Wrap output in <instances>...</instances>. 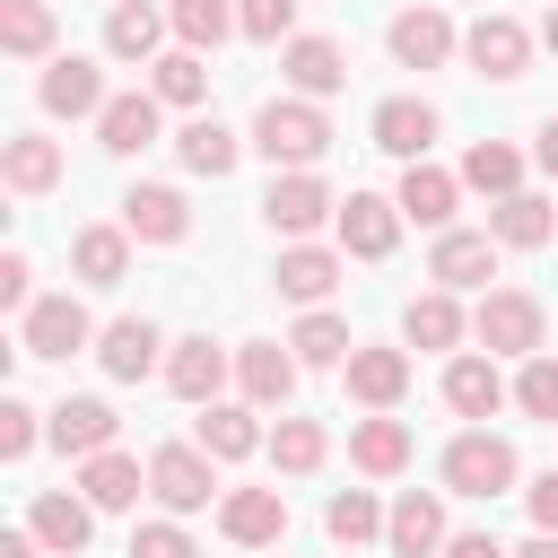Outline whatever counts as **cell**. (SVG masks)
Wrapping results in <instances>:
<instances>
[{"instance_id":"1","label":"cell","mask_w":558,"mask_h":558,"mask_svg":"<svg viewBox=\"0 0 558 558\" xmlns=\"http://www.w3.org/2000/svg\"><path fill=\"white\" fill-rule=\"evenodd\" d=\"M253 148H262L270 166H288V174H314V157L331 148V122H323L314 96H270V105L253 113Z\"/></svg>"},{"instance_id":"2","label":"cell","mask_w":558,"mask_h":558,"mask_svg":"<svg viewBox=\"0 0 558 558\" xmlns=\"http://www.w3.org/2000/svg\"><path fill=\"white\" fill-rule=\"evenodd\" d=\"M471 340H480L488 357H541L549 314H541V296H532V288H488V296L471 305Z\"/></svg>"},{"instance_id":"3","label":"cell","mask_w":558,"mask_h":558,"mask_svg":"<svg viewBox=\"0 0 558 558\" xmlns=\"http://www.w3.org/2000/svg\"><path fill=\"white\" fill-rule=\"evenodd\" d=\"M514 480H523V462H514V445H506V436L462 427V436L445 445V488H453V497H506Z\"/></svg>"},{"instance_id":"4","label":"cell","mask_w":558,"mask_h":558,"mask_svg":"<svg viewBox=\"0 0 558 558\" xmlns=\"http://www.w3.org/2000/svg\"><path fill=\"white\" fill-rule=\"evenodd\" d=\"M96 340V323H87V305L61 288V296H35L26 314H17V357H78Z\"/></svg>"},{"instance_id":"5","label":"cell","mask_w":558,"mask_h":558,"mask_svg":"<svg viewBox=\"0 0 558 558\" xmlns=\"http://www.w3.org/2000/svg\"><path fill=\"white\" fill-rule=\"evenodd\" d=\"M148 497H157L166 514H201V506L218 497V462H209L201 445H157V453H148Z\"/></svg>"},{"instance_id":"6","label":"cell","mask_w":558,"mask_h":558,"mask_svg":"<svg viewBox=\"0 0 558 558\" xmlns=\"http://www.w3.org/2000/svg\"><path fill=\"white\" fill-rule=\"evenodd\" d=\"M384 44H392V61H401V70H445V61L462 52V35H453V17H445L436 0H418V9H392Z\"/></svg>"},{"instance_id":"7","label":"cell","mask_w":558,"mask_h":558,"mask_svg":"<svg viewBox=\"0 0 558 558\" xmlns=\"http://www.w3.org/2000/svg\"><path fill=\"white\" fill-rule=\"evenodd\" d=\"M262 218H270V235L305 244L323 218H340V201H331V183H323V174H270V192H262Z\"/></svg>"},{"instance_id":"8","label":"cell","mask_w":558,"mask_h":558,"mask_svg":"<svg viewBox=\"0 0 558 558\" xmlns=\"http://www.w3.org/2000/svg\"><path fill=\"white\" fill-rule=\"evenodd\" d=\"M462 61H471L480 78H497V87H506V78H523V70H532V26H514L506 9H480V26L462 35Z\"/></svg>"},{"instance_id":"9","label":"cell","mask_w":558,"mask_h":558,"mask_svg":"<svg viewBox=\"0 0 558 558\" xmlns=\"http://www.w3.org/2000/svg\"><path fill=\"white\" fill-rule=\"evenodd\" d=\"M44 436L61 445V453H113V436H122V418H113V401H96V392H70V401H52L44 410Z\"/></svg>"},{"instance_id":"10","label":"cell","mask_w":558,"mask_h":558,"mask_svg":"<svg viewBox=\"0 0 558 558\" xmlns=\"http://www.w3.org/2000/svg\"><path fill=\"white\" fill-rule=\"evenodd\" d=\"M279 70H288V87L296 96H340L349 87V44L340 35H296V44H279Z\"/></svg>"},{"instance_id":"11","label":"cell","mask_w":558,"mask_h":558,"mask_svg":"<svg viewBox=\"0 0 558 558\" xmlns=\"http://www.w3.org/2000/svg\"><path fill=\"white\" fill-rule=\"evenodd\" d=\"M35 105L78 122V113H105L113 96H105V78H96V61H87V52H52V61H44V78H35Z\"/></svg>"},{"instance_id":"12","label":"cell","mask_w":558,"mask_h":558,"mask_svg":"<svg viewBox=\"0 0 558 558\" xmlns=\"http://www.w3.org/2000/svg\"><path fill=\"white\" fill-rule=\"evenodd\" d=\"M227 366H235V357H227L209 331H192V340H174V349H166V392H174V401H192V410H209V401H218V384H227Z\"/></svg>"},{"instance_id":"13","label":"cell","mask_w":558,"mask_h":558,"mask_svg":"<svg viewBox=\"0 0 558 558\" xmlns=\"http://www.w3.org/2000/svg\"><path fill=\"white\" fill-rule=\"evenodd\" d=\"M218 532L235 549H270V541H288V497L279 488H227L218 497Z\"/></svg>"},{"instance_id":"14","label":"cell","mask_w":558,"mask_h":558,"mask_svg":"<svg viewBox=\"0 0 558 558\" xmlns=\"http://www.w3.org/2000/svg\"><path fill=\"white\" fill-rule=\"evenodd\" d=\"M384 541H392V558H436L453 532H445V497L436 488H401L392 497V514H384Z\"/></svg>"},{"instance_id":"15","label":"cell","mask_w":558,"mask_h":558,"mask_svg":"<svg viewBox=\"0 0 558 558\" xmlns=\"http://www.w3.org/2000/svg\"><path fill=\"white\" fill-rule=\"evenodd\" d=\"M122 227H131V244H183L192 235V209H183L174 183H131L122 192Z\"/></svg>"},{"instance_id":"16","label":"cell","mask_w":558,"mask_h":558,"mask_svg":"<svg viewBox=\"0 0 558 558\" xmlns=\"http://www.w3.org/2000/svg\"><path fill=\"white\" fill-rule=\"evenodd\" d=\"M392 244H401V201H384V192H349V201H340V253L384 262Z\"/></svg>"},{"instance_id":"17","label":"cell","mask_w":558,"mask_h":558,"mask_svg":"<svg viewBox=\"0 0 558 558\" xmlns=\"http://www.w3.org/2000/svg\"><path fill=\"white\" fill-rule=\"evenodd\" d=\"M26 532H35L52 558H78V549L96 541V506H87V497H70V488H44V497L26 506Z\"/></svg>"},{"instance_id":"18","label":"cell","mask_w":558,"mask_h":558,"mask_svg":"<svg viewBox=\"0 0 558 558\" xmlns=\"http://www.w3.org/2000/svg\"><path fill=\"white\" fill-rule=\"evenodd\" d=\"M375 148L401 157V166H427V148H436V105H418V96H384V105H375Z\"/></svg>"},{"instance_id":"19","label":"cell","mask_w":558,"mask_h":558,"mask_svg":"<svg viewBox=\"0 0 558 558\" xmlns=\"http://www.w3.org/2000/svg\"><path fill=\"white\" fill-rule=\"evenodd\" d=\"M427 279H436V288H488V279H497V235L445 227L436 253H427Z\"/></svg>"},{"instance_id":"20","label":"cell","mask_w":558,"mask_h":558,"mask_svg":"<svg viewBox=\"0 0 558 558\" xmlns=\"http://www.w3.org/2000/svg\"><path fill=\"white\" fill-rule=\"evenodd\" d=\"M235 384H244L253 410H288V392H296V349H279V340H244V349H235Z\"/></svg>"},{"instance_id":"21","label":"cell","mask_w":558,"mask_h":558,"mask_svg":"<svg viewBox=\"0 0 558 558\" xmlns=\"http://www.w3.org/2000/svg\"><path fill=\"white\" fill-rule=\"evenodd\" d=\"M340 375H349V401H366V410H392V401L410 392V349H375V340H357Z\"/></svg>"},{"instance_id":"22","label":"cell","mask_w":558,"mask_h":558,"mask_svg":"<svg viewBox=\"0 0 558 558\" xmlns=\"http://www.w3.org/2000/svg\"><path fill=\"white\" fill-rule=\"evenodd\" d=\"M157 349H166V340H157V323H148V314H122V323H105V331H96V366H105L113 384H140V375L157 366Z\"/></svg>"},{"instance_id":"23","label":"cell","mask_w":558,"mask_h":558,"mask_svg":"<svg viewBox=\"0 0 558 558\" xmlns=\"http://www.w3.org/2000/svg\"><path fill=\"white\" fill-rule=\"evenodd\" d=\"M192 445H201L209 462H244V453H262L270 436L253 427V401H209V410L192 418Z\"/></svg>"},{"instance_id":"24","label":"cell","mask_w":558,"mask_h":558,"mask_svg":"<svg viewBox=\"0 0 558 558\" xmlns=\"http://www.w3.org/2000/svg\"><path fill=\"white\" fill-rule=\"evenodd\" d=\"M0 183H9L17 201H44V192L61 183V140H44V131H17V140L0 148Z\"/></svg>"},{"instance_id":"25","label":"cell","mask_w":558,"mask_h":558,"mask_svg":"<svg viewBox=\"0 0 558 558\" xmlns=\"http://www.w3.org/2000/svg\"><path fill=\"white\" fill-rule=\"evenodd\" d=\"M140 488H148V471L113 445V453H87L78 462V497L96 506V514H122V506H140Z\"/></svg>"},{"instance_id":"26","label":"cell","mask_w":558,"mask_h":558,"mask_svg":"<svg viewBox=\"0 0 558 558\" xmlns=\"http://www.w3.org/2000/svg\"><path fill=\"white\" fill-rule=\"evenodd\" d=\"M166 35H174V26H166L148 0H113V9H105V52H113V61H140V70H148Z\"/></svg>"},{"instance_id":"27","label":"cell","mask_w":558,"mask_h":558,"mask_svg":"<svg viewBox=\"0 0 558 558\" xmlns=\"http://www.w3.org/2000/svg\"><path fill=\"white\" fill-rule=\"evenodd\" d=\"M148 140H157V96H148V87H131V96H113V105L96 113V148H105V157H140Z\"/></svg>"},{"instance_id":"28","label":"cell","mask_w":558,"mask_h":558,"mask_svg":"<svg viewBox=\"0 0 558 558\" xmlns=\"http://www.w3.org/2000/svg\"><path fill=\"white\" fill-rule=\"evenodd\" d=\"M174 157H183V174H209V183H218V174H235L244 140H235V131H227L218 113H192V122L174 131Z\"/></svg>"},{"instance_id":"29","label":"cell","mask_w":558,"mask_h":558,"mask_svg":"<svg viewBox=\"0 0 558 558\" xmlns=\"http://www.w3.org/2000/svg\"><path fill=\"white\" fill-rule=\"evenodd\" d=\"M270 288L296 296V305H323V296L340 288V253H331V244H288L279 270H270Z\"/></svg>"},{"instance_id":"30","label":"cell","mask_w":558,"mask_h":558,"mask_svg":"<svg viewBox=\"0 0 558 558\" xmlns=\"http://www.w3.org/2000/svg\"><path fill=\"white\" fill-rule=\"evenodd\" d=\"M445 410H453V418H497V410H506L497 357H453V366H445Z\"/></svg>"},{"instance_id":"31","label":"cell","mask_w":558,"mask_h":558,"mask_svg":"<svg viewBox=\"0 0 558 558\" xmlns=\"http://www.w3.org/2000/svg\"><path fill=\"white\" fill-rule=\"evenodd\" d=\"M349 462H357L366 480H392V471H410V427H401L392 410L357 418V427H349Z\"/></svg>"},{"instance_id":"32","label":"cell","mask_w":558,"mask_h":558,"mask_svg":"<svg viewBox=\"0 0 558 558\" xmlns=\"http://www.w3.org/2000/svg\"><path fill=\"white\" fill-rule=\"evenodd\" d=\"M401 218H418V227H436L445 235V218H453V201H462V174H445V166H401Z\"/></svg>"},{"instance_id":"33","label":"cell","mask_w":558,"mask_h":558,"mask_svg":"<svg viewBox=\"0 0 558 558\" xmlns=\"http://www.w3.org/2000/svg\"><path fill=\"white\" fill-rule=\"evenodd\" d=\"M70 270H78L87 288H122V270H131V227H78V235H70Z\"/></svg>"},{"instance_id":"34","label":"cell","mask_w":558,"mask_h":558,"mask_svg":"<svg viewBox=\"0 0 558 558\" xmlns=\"http://www.w3.org/2000/svg\"><path fill=\"white\" fill-rule=\"evenodd\" d=\"M462 331H471V314L453 305V288H427V296L401 305V340H410V349H453Z\"/></svg>"},{"instance_id":"35","label":"cell","mask_w":558,"mask_h":558,"mask_svg":"<svg viewBox=\"0 0 558 558\" xmlns=\"http://www.w3.org/2000/svg\"><path fill=\"white\" fill-rule=\"evenodd\" d=\"M488 235H497V244H514V253H541V244L558 235V201H541V192H514V201H497Z\"/></svg>"},{"instance_id":"36","label":"cell","mask_w":558,"mask_h":558,"mask_svg":"<svg viewBox=\"0 0 558 558\" xmlns=\"http://www.w3.org/2000/svg\"><path fill=\"white\" fill-rule=\"evenodd\" d=\"M462 183L488 192V201H514V192H523V148H506V140H471V148H462Z\"/></svg>"},{"instance_id":"37","label":"cell","mask_w":558,"mask_h":558,"mask_svg":"<svg viewBox=\"0 0 558 558\" xmlns=\"http://www.w3.org/2000/svg\"><path fill=\"white\" fill-rule=\"evenodd\" d=\"M166 26H174V44H183V52H218L227 35H244L227 0H166Z\"/></svg>"},{"instance_id":"38","label":"cell","mask_w":558,"mask_h":558,"mask_svg":"<svg viewBox=\"0 0 558 558\" xmlns=\"http://www.w3.org/2000/svg\"><path fill=\"white\" fill-rule=\"evenodd\" d=\"M288 349H296V366H349V323L331 314V305H305V323L288 331Z\"/></svg>"},{"instance_id":"39","label":"cell","mask_w":558,"mask_h":558,"mask_svg":"<svg viewBox=\"0 0 558 558\" xmlns=\"http://www.w3.org/2000/svg\"><path fill=\"white\" fill-rule=\"evenodd\" d=\"M0 52L9 61H52V9L44 0H0Z\"/></svg>"},{"instance_id":"40","label":"cell","mask_w":558,"mask_h":558,"mask_svg":"<svg viewBox=\"0 0 558 558\" xmlns=\"http://www.w3.org/2000/svg\"><path fill=\"white\" fill-rule=\"evenodd\" d=\"M148 96H157V105H201V96H209V61L183 52V44L157 52V61H148Z\"/></svg>"},{"instance_id":"41","label":"cell","mask_w":558,"mask_h":558,"mask_svg":"<svg viewBox=\"0 0 558 558\" xmlns=\"http://www.w3.org/2000/svg\"><path fill=\"white\" fill-rule=\"evenodd\" d=\"M384 514H392V506H375L366 488H340V497L323 506V532H331L340 549H357V541H375V532H384Z\"/></svg>"},{"instance_id":"42","label":"cell","mask_w":558,"mask_h":558,"mask_svg":"<svg viewBox=\"0 0 558 558\" xmlns=\"http://www.w3.org/2000/svg\"><path fill=\"white\" fill-rule=\"evenodd\" d=\"M262 453H270L288 480H305V471H323V427H314V418H279Z\"/></svg>"},{"instance_id":"43","label":"cell","mask_w":558,"mask_h":558,"mask_svg":"<svg viewBox=\"0 0 558 558\" xmlns=\"http://www.w3.org/2000/svg\"><path fill=\"white\" fill-rule=\"evenodd\" d=\"M514 410L558 427V357H523V375H514Z\"/></svg>"},{"instance_id":"44","label":"cell","mask_w":558,"mask_h":558,"mask_svg":"<svg viewBox=\"0 0 558 558\" xmlns=\"http://www.w3.org/2000/svg\"><path fill=\"white\" fill-rule=\"evenodd\" d=\"M235 26L253 44H296V0H235Z\"/></svg>"},{"instance_id":"45","label":"cell","mask_w":558,"mask_h":558,"mask_svg":"<svg viewBox=\"0 0 558 558\" xmlns=\"http://www.w3.org/2000/svg\"><path fill=\"white\" fill-rule=\"evenodd\" d=\"M131 558H201V549H192V532L166 514V523H140V532H131Z\"/></svg>"},{"instance_id":"46","label":"cell","mask_w":558,"mask_h":558,"mask_svg":"<svg viewBox=\"0 0 558 558\" xmlns=\"http://www.w3.org/2000/svg\"><path fill=\"white\" fill-rule=\"evenodd\" d=\"M35 436H44V427H35V410L9 392V401H0V453H9V462H26V453H35Z\"/></svg>"},{"instance_id":"47","label":"cell","mask_w":558,"mask_h":558,"mask_svg":"<svg viewBox=\"0 0 558 558\" xmlns=\"http://www.w3.org/2000/svg\"><path fill=\"white\" fill-rule=\"evenodd\" d=\"M0 305H9V314L35 305V262H26V253H0Z\"/></svg>"},{"instance_id":"48","label":"cell","mask_w":558,"mask_h":558,"mask_svg":"<svg viewBox=\"0 0 558 558\" xmlns=\"http://www.w3.org/2000/svg\"><path fill=\"white\" fill-rule=\"evenodd\" d=\"M523 506H532V532H558V471H541L523 488Z\"/></svg>"},{"instance_id":"49","label":"cell","mask_w":558,"mask_h":558,"mask_svg":"<svg viewBox=\"0 0 558 558\" xmlns=\"http://www.w3.org/2000/svg\"><path fill=\"white\" fill-rule=\"evenodd\" d=\"M445 558H514V549H497V532H453Z\"/></svg>"},{"instance_id":"50","label":"cell","mask_w":558,"mask_h":558,"mask_svg":"<svg viewBox=\"0 0 558 558\" xmlns=\"http://www.w3.org/2000/svg\"><path fill=\"white\" fill-rule=\"evenodd\" d=\"M0 558H44V541L35 532H0Z\"/></svg>"},{"instance_id":"51","label":"cell","mask_w":558,"mask_h":558,"mask_svg":"<svg viewBox=\"0 0 558 558\" xmlns=\"http://www.w3.org/2000/svg\"><path fill=\"white\" fill-rule=\"evenodd\" d=\"M532 157H541V174H558V113L541 122V148H532Z\"/></svg>"},{"instance_id":"52","label":"cell","mask_w":558,"mask_h":558,"mask_svg":"<svg viewBox=\"0 0 558 558\" xmlns=\"http://www.w3.org/2000/svg\"><path fill=\"white\" fill-rule=\"evenodd\" d=\"M514 558H558V532H532V541H523Z\"/></svg>"},{"instance_id":"53","label":"cell","mask_w":558,"mask_h":558,"mask_svg":"<svg viewBox=\"0 0 558 558\" xmlns=\"http://www.w3.org/2000/svg\"><path fill=\"white\" fill-rule=\"evenodd\" d=\"M541 44H549V52H558V9H549V17H541Z\"/></svg>"},{"instance_id":"54","label":"cell","mask_w":558,"mask_h":558,"mask_svg":"<svg viewBox=\"0 0 558 558\" xmlns=\"http://www.w3.org/2000/svg\"><path fill=\"white\" fill-rule=\"evenodd\" d=\"M480 9H488V0H480Z\"/></svg>"}]
</instances>
